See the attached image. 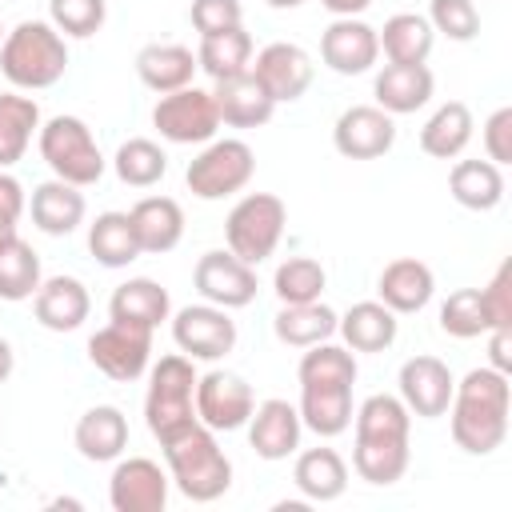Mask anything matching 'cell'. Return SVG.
Here are the masks:
<instances>
[{
	"label": "cell",
	"instance_id": "3",
	"mask_svg": "<svg viewBox=\"0 0 512 512\" xmlns=\"http://www.w3.org/2000/svg\"><path fill=\"white\" fill-rule=\"evenodd\" d=\"M0 72L20 92L52 88L68 72V44L48 20H20L0 40Z\"/></svg>",
	"mask_w": 512,
	"mask_h": 512
},
{
	"label": "cell",
	"instance_id": "11",
	"mask_svg": "<svg viewBox=\"0 0 512 512\" xmlns=\"http://www.w3.org/2000/svg\"><path fill=\"white\" fill-rule=\"evenodd\" d=\"M256 408L252 384L236 372L212 368L204 376H196V420L208 424L212 432H236L248 424Z\"/></svg>",
	"mask_w": 512,
	"mask_h": 512
},
{
	"label": "cell",
	"instance_id": "47",
	"mask_svg": "<svg viewBox=\"0 0 512 512\" xmlns=\"http://www.w3.org/2000/svg\"><path fill=\"white\" fill-rule=\"evenodd\" d=\"M480 292H484V304H488L492 328H512V260H504Z\"/></svg>",
	"mask_w": 512,
	"mask_h": 512
},
{
	"label": "cell",
	"instance_id": "19",
	"mask_svg": "<svg viewBox=\"0 0 512 512\" xmlns=\"http://www.w3.org/2000/svg\"><path fill=\"white\" fill-rule=\"evenodd\" d=\"M436 92V76L428 64H384L372 80V96L376 108H384L388 116H408L420 112Z\"/></svg>",
	"mask_w": 512,
	"mask_h": 512
},
{
	"label": "cell",
	"instance_id": "9",
	"mask_svg": "<svg viewBox=\"0 0 512 512\" xmlns=\"http://www.w3.org/2000/svg\"><path fill=\"white\" fill-rule=\"evenodd\" d=\"M88 360L120 384H132L148 372L152 364V328H136V324H120L108 320L104 328H96L88 336Z\"/></svg>",
	"mask_w": 512,
	"mask_h": 512
},
{
	"label": "cell",
	"instance_id": "37",
	"mask_svg": "<svg viewBox=\"0 0 512 512\" xmlns=\"http://www.w3.org/2000/svg\"><path fill=\"white\" fill-rule=\"evenodd\" d=\"M88 252L104 268H128L136 256H144L140 244H136V232H132L128 212H100L88 224Z\"/></svg>",
	"mask_w": 512,
	"mask_h": 512
},
{
	"label": "cell",
	"instance_id": "39",
	"mask_svg": "<svg viewBox=\"0 0 512 512\" xmlns=\"http://www.w3.org/2000/svg\"><path fill=\"white\" fill-rule=\"evenodd\" d=\"M40 256L28 240H8L0 248V300L8 304H20V300H32L36 288H40Z\"/></svg>",
	"mask_w": 512,
	"mask_h": 512
},
{
	"label": "cell",
	"instance_id": "45",
	"mask_svg": "<svg viewBox=\"0 0 512 512\" xmlns=\"http://www.w3.org/2000/svg\"><path fill=\"white\" fill-rule=\"evenodd\" d=\"M428 24L432 32L468 44L480 36V8L472 0H428Z\"/></svg>",
	"mask_w": 512,
	"mask_h": 512
},
{
	"label": "cell",
	"instance_id": "16",
	"mask_svg": "<svg viewBox=\"0 0 512 512\" xmlns=\"http://www.w3.org/2000/svg\"><path fill=\"white\" fill-rule=\"evenodd\" d=\"M320 60L336 76H364V72H372L376 60H380L376 28L364 24L360 16H336L324 28V36H320Z\"/></svg>",
	"mask_w": 512,
	"mask_h": 512
},
{
	"label": "cell",
	"instance_id": "31",
	"mask_svg": "<svg viewBox=\"0 0 512 512\" xmlns=\"http://www.w3.org/2000/svg\"><path fill=\"white\" fill-rule=\"evenodd\" d=\"M448 192L468 212H492L504 200V168L492 160H456L448 172Z\"/></svg>",
	"mask_w": 512,
	"mask_h": 512
},
{
	"label": "cell",
	"instance_id": "49",
	"mask_svg": "<svg viewBox=\"0 0 512 512\" xmlns=\"http://www.w3.org/2000/svg\"><path fill=\"white\" fill-rule=\"evenodd\" d=\"M24 208H28V196H24V184L8 172V168H0V216H8V220H20L24 216Z\"/></svg>",
	"mask_w": 512,
	"mask_h": 512
},
{
	"label": "cell",
	"instance_id": "20",
	"mask_svg": "<svg viewBox=\"0 0 512 512\" xmlns=\"http://www.w3.org/2000/svg\"><path fill=\"white\" fill-rule=\"evenodd\" d=\"M212 100H216L220 124H228V128H260V124H268L272 112H276V100H272L268 88L252 76V68L240 72V76L216 80Z\"/></svg>",
	"mask_w": 512,
	"mask_h": 512
},
{
	"label": "cell",
	"instance_id": "8",
	"mask_svg": "<svg viewBox=\"0 0 512 512\" xmlns=\"http://www.w3.org/2000/svg\"><path fill=\"white\" fill-rule=\"evenodd\" d=\"M152 128L168 140V144H208L220 132V112L212 92L188 84L176 92H164L152 108Z\"/></svg>",
	"mask_w": 512,
	"mask_h": 512
},
{
	"label": "cell",
	"instance_id": "36",
	"mask_svg": "<svg viewBox=\"0 0 512 512\" xmlns=\"http://www.w3.org/2000/svg\"><path fill=\"white\" fill-rule=\"evenodd\" d=\"M40 104L20 92H0V168L24 160L32 136L40 132Z\"/></svg>",
	"mask_w": 512,
	"mask_h": 512
},
{
	"label": "cell",
	"instance_id": "34",
	"mask_svg": "<svg viewBox=\"0 0 512 512\" xmlns=\"http://www.w3.org/2000/svg\"><path fill=\"white\" fill-rule=\"evenodd\" d=\"M412 464V448L408 440H380V436H356L352 444V468L360 480L388 488L396 484Z\"/></svg>",
	"mask_w": 512,
	"mask_h": 512
},
{
	"label": "cell",
	"instance_id": "25",
	"mask_svg": "<svg viewBox=\"0 0 512 512\" xmlns=\"http://www.w3.org/2000/svg\"><path fill=\"white\" fill-rule=\"evenodd\" d=\"M72 440H76V452L92 464L120 460L128 448V416L116 404H96L76 420Z\"/></svg>",
	"mask_w": 512,
	"mask_h": 512
},
{
	"label": "cell",
	"instance_id": "23",
	"mask_svg": "<svg viewBox=\"0 0 512 512\" xmlns=\"http://www.w3.org/2000/svg\"><path fill=\"white\" fill-rule=\"evenodd\" d=\"M28 212H32V224L44 232V236H72L80 224H84V192L68 180H44L32 188L28 196Z\"/></svg>",
	"mask_w": 512,
	"mask_h": 512
},
{
	"label": "cell",
	"instance_id": "26",
	"mask_svg": "<svg viewBox=\"0 0 512 512\" xmlns=\"http://www.w3.org/2000/svg\"><path fill=\"white\" fill-rule=\"evenodd\" d=\"M300 424L324 440L352 428V384H300Z\"/></svg>",
	"mask_w": 512,
	"mask_h": 512
},
{
	"label": "cell",
	"instance_id": "48",
	"mask_svg": "<svg viewBox=\"0 0 512 512\" xmlns=\"http://www.w3.org/2000/svg\"><path fill=\"white\" fill-rule=\"evenodd\" d=\"M484 156L492 164H512V108H496L488 120H484Z\"/></svg>",
	"mask_w": 512,
	"mask_h": 512
},
{
	"label": "cell",
	"instance_id": "27",
	"mask_svg": "<svg viewBox=\"0 0 512 512\" xmlns=\"http://www.w3.org/2000/svg\"><path fill=\"white\" fill-rule=\"evenodd\" d=\"M108 316L120 320V324H136V328H160L168 316H172V300H168V288L148 280V276H132L124 280L112 300H108Z\"/></svg>",
	"mask_w": 512,
	"mask_h": 512
},
{
	"label": "cell",
	"instance_id": "17",
	"mask_svg": "<svg viewBox=\"0 0 512 512\" xmlns=\"http://www.w3.org/2000/svg\"><path fill=\"white\" fill-rule=\"evenodd\" d=\"M252 76L268 88V96H272L276 104H292V100H300V96L308 92V84H312V76H316V64H312V56H308L300 44H292V40H272V44H264V48L256 52Z\"/></svg>",
	"mask_w": 512,
	"mask_h": 512
},
{
	"label": "cell",
	"instance_id": "28",
	"mask_svg": "<svg viewBox=\"0 0 512 512\" xmlns=\"http://www.w3.org/2000/svg\"><path fill=\"white\" fill-rule=\"evenodd\" d=\"M336 332L344 336V344L352 352H384L396 344V332H400V320L388 304L380 300H360L352 304L340 320H336Z\"/></svg>",
	"mask_w": 512,
	"mask_h": 512
},
{
	"label": "cell",
	"instance_id": "13",
	"mask_svg": "<svg viewBox=\"0 0 512 512\" xmlns=\"http://www.w3.org/2000/svg\"><path fill=\"white\" fill-rule=\"evenodd\" d=\"M396 384H400V400H404V408H408L412 416L436 420V416H444L448 404H452L456 376H452V368H448L440 356L420 352V356H408V360L400 364Z\"/></svg>",
	"mask_w": 512,
	"mask_h": 512
},
{
	"label": "cell",
	"instance_id": "42",
	"mask_svg": "<svg viewBox=\"0 0 512 512\" xmlns=\"http://www.w3.org/2000/svg\"><path fill=\"white\" fill-rule=\"evenodd\" d=\"M492 328V316H488V304H484V292L480 288H456L444 304H440V332L444 336H456V340H476Z\"/></svg>",
	"mask_w": 512,
	"mask_h": 512
},
{
	"label": "cell",
	"instance_id": "53",
	"mask_svg": "<svg viewBox=\"0 0 512 512\" xmlns=\"http://www.w3.org/2000/svg\"><path fill=\"white\" fill-rule=\"evenodd\" d=\"M16 224H20V220H8V216H0V248H4L8 240H16V236H20V232H16Z\"/></svg>",
	"mask_w": 512,
	"mask_h": 512
},
{
	"label": "cell",
	"instance_id": "6",
	"mask_svg": "<svg viewBox=\"0 0 512 512\" xmlns=\"http://www.w3.org/2000/svg\"><path fill=\"white\" fill-rule=\"evenodd\" d=\"M284 224H288V208L280 196L272 192H248L232 204L228 220H224V244L232 256H240L244 264H264L280 236H284Z\"/></svg>",
	"mask_w": 512,
	"mask_h": 512
},
{
	"label": "cell",
	"instance_id": "15",
	"mask_svg": "<svg viewBox=\"0 0 512 512\" xmlns=\"http://www.w3.org/2000/svg\"><path fill=\"white\" fill-rule=\"evenodd\" d=\"M332 144L344 160H376L396 144V116L376 104H352L332 124Z\"/></svg>",
	"mask_w": 512,
	"mask_h": 512
},
{
	"label": "cell",
	"instance_id": "10",
	"mask_svg": "<svg viewBox=\"0 0 512 512\" xmlns=\"http://www.w3.org/2000/svg\"><path fill=\"white\" fill-rule=\"evenodd\" d=\"M172 340L188 360H224L236 348V320L216 304H188L172 316Z\"/></svg>",
	"mask_w": 512,
	"mask_h": 512
},
{
	"label": "cell",
	"instance_id": "2",
	"mask_svg": "<svg viewBox=\"0 0 512 512\" xmlns=\"http://www.w3.org/2000/svg\"><path fill=\"white\" fill-rule=\"evenodd\" d=\"M160 448H164L168 480L192 504H212L232 488V460L224 456V448L208 424L196 420L188 432H180L176 440H168Z\"/></svg>",
	"mask_w": 512,
	"mask_h": 512
},
{
	"label": "cell",
	"instance_id": "52",
	"mask_svg": "<svg viewBox=\"0 0 512 512\" xmlns=\"http://www.w3.org/2000/svg\"><path fill=\"white\" fill-rule=\"evenodd\" d=\"M12 368H16V352H12V344L0 336V384L12 376Z\"/></svg>",
	"mask_w": 512,
	"mask_h": 512
},
{
	"label": "cell",
	"instance_id": "21",
	"mask_svg": "<svg viewBox=\"0 0 512 512\" xmlns=\"http://www.w3.org/2000/svg\"><path fill=\"white\" fill-rule=\"evenodd\" d=\"M32 312L48 332H76L92 312V296L76 276H48L32 296Z\"/></svg>",
	"mask_w": 512,
	"mask_h": 512
},
{
	"label": "cell",
	"instance_id": "32",
	"mask_svg": "<svg viewBox=\"0 0 512 512\" xmlns=\"http://www.w3.org/2000/svg\"><path fill=\"white\" fill-rule=\"evenodd\" d=\"M380 52L388 56V64H428L436 32L428 24V16L420 12H396L384 20V28H376Z\"/></svg>",
	"mask_w": 512,
	"mask_h": 512
},
{
	"label": "cell",
	"instance_id": "35",
	"mask_svg": "<svg viewBox=\"0 0 512 512\" xmlns=\"http://www.w3.org/2000/svg\"><path fill=\"white\" fill-rule=\"evenodd\" d=\"M336 312L324 304V300H308V304H280L276 320H272V332L280 344H292V348H308V344H320V340H332L336 336Z\"/></svg>",
	"mask_w": 512,
	"mask_h": 512
},
{
	"label": "cell",
	"instance_id": "24",
	"mask_svg": "<svg viewBox=\"0 0 512 512\" xmlns=\"http://www.w3.org/2000/svg\"><path fill=\"white\" fill-rule=\"evenodd\" d=\"M128 220H132L140 252L164 256V252H172L184 240V208L172 196H144V200H136Z\"/></svg>",
	"mask_w": 512,
	"mask_h": 512
},
{
	"label": "cell",
	"instance_id": "4",
	"mask_svg": "<svg viewBox=\"0 0 512 512\" xmlns=\"http://www.w3.org/2000/svg\"><path fill=\"white\" fill-rule=\"evenodd\" d=\"M144 424L160 444L176 440L196 424V360H188L184 352H172L148 368Z\"/></svg>",
	"mask_w": 512,
	"mask_h": 512
},
{
	"label": "cell",
	"instance_id": "1",
	"mask_svg": "<svg viewBox=\"0 0 512 512\" xmlns=\"http://www.w3.org/2000/svg\"><path fill=\"white\" fill-rule=\"evenodd\" d=\"M508 412H512V384L504 372L480 364L464 372L452 388L448 420H452V440L468 456H492L504 436H508Z\"/></svg>",
	"mask_w": 512,
	"mask_h": 512
},
{
	"label": "cell",
	"instance_id": "54",
	"mask_svg": "<svg viewBox=\"0 0 512 512\" xmlns=\"http://www.w3.org/2000/svg\"><path fill=\"white\" fill-rule=\"evenodd\" d=\"M268 8H276V12H288V8H300L304 0H264Z\"/></svg>",
	"mask_w": 512,
	"mask_h": 512
},
{
	"label": "cell",
	"instance_id": "30",
	"mask_svg": "<svg viewBox=\"0 0 512 512\" xmlns=\"http://www.w3.org/2000/svg\"><path fill=\"white\" fill-rule=\"evenodd\" d=\"M292 480L300 488L304 500L312 504H328V500H340L344 488H348V464L336 448H308L296 456V468H292Z\"/></svg>",
	"mask_w": 512,
	"mask_h": 512
},
{
	"label": "cell",
	"instance_id": "43",
	"mask_svg": "<svg viewBox=\"0 0 512 512\" xmlns=\"http://www.w3.org/2000/svg\"><path fill=\"white\" fill-rule=\"evenodd\" d=\"M328 284V272L320 260L312 256H288L276 276H272V292L280 296V304H308V300H320Z\"/></svg>",
	"mask_w": 512,
	"mask_h": 512
},
{
	"label": "cell",
	"instance_id": "5",
	"mask_svg": "<svg viewBox=\"0 0 512 512\" xmlns=\"http://www.w3.org/2000/svg\"><path fill=\"white\" fill-rule=\"evenodd\" d=\"M36 148H40V160L52 168L56 180H68L76 188H92L108 160L92 136V128L80 120V116H52L40 124L36 132Z\"/></svg>",
	"mask_w": 512,
	"mask_h": 512
},
{
	"label": "cell",
	"instance_id": "22",
	"mask_svg": "<svg viewBox=\"0 0 512 512\" xmlns=\"http://www.w3.org/2000/svg\"><path fill=\"white\" fill-rule=\"evenodd\" d=\"M436 292V276L424 260L416 256H400V260H388L384 272L376 276V296L380 304H388L396 316H408V312H420L428 308Z\"/></svg>",
	"mask_w": 512,
	"mask_h": 512
},
{
	"label": "cell",
	"instance_id": "51",
	"mask_svg": "<svg viewBox=\"0 0 512 512\" xmlns=\"http://www.w3.org/2000/svg\"><path fill=\"white\" fill-rule=\"evenodd\" d=\"M332 16H360V12H368L372 8V0H320Z\"/></svg>",
	"mask_w": 512,
	"mask_h": 512
},
{
	"label": "cell",
	"instance_id": "46",
	"mask_svg": "<svg viewBox=\"0 0 512 512\" xmlns=\"http://www.w3.org/2000/svg\"><path fill=\"white\" fill-rule=\"evenodd\" d=\"M188 16H192V28L200 36H216V32H228V28L244 24L240 0H192Z\"/></svg>",
	"mask_w": 512,
	"mask_h": 512
},
{
	"label": "cell",
	"instance_id": "7",
	"mask_svg": "<svg viewBox=\"0 0 512 512\" xmlns=\"http://www.w3.org/2000/svg\"><path fill=\"white\" fill-rule=\"evenodd\" d=\"M252 176H256V152L244 140L224 136V140H208L188 160L184 184L196 200H224V196L244 192L252 184Z\"/></svg>",
	"mask_w": 512,
	"mask_h": 512
},
{
	"label": "cell",
	"instance_id": "38",
	"mask_svg": "<svg viewBox=\"0 0 512 512\" xmlns=\"http://www.w3.org/2000/svg\"><path fill=\"white\" fill-rule=\"evenodd\" d=\"M196 68L208 72L212 80L248 72V68H252V36L244 32V24H236V28H228V32H216V36H200Z\"/></svg>",
	"mask_w": 512,
	"mask_h": 512
},
{
	"label": "cell",
	"instance_id": "14",
	"mask_svg": "<svg viewBox=\"0 0 512 512\" xmlns=\"http://www.w3.org/2000/svg\"><path fill=\"white\" fill-rule=\"evenodd\" d=\"M168 468H160L148 456H128L116 460L108 476V504L116 512H164L168 504Z\"/></svg>",
	"mask_w": 512,
	"mask_h": 512
},
{
	"label": "cell",
	"instance_id": "40",
	"mask_svg": "<svg viewBox=\"0 0 512 512\" xmlns=\"http://www.w3.org/2000/svg\"><path fill=\"white\" fill-rule=\"evenodd\" d=\"M112 168H116L120 184H128V188H152V184L164 180V172H168V156H164V148H160L156 140H148V136H132V140H124V144L116 148Z\"/></svg>",
	"mask_w": 512,
	"mask_h": 512
},
{
	"label": "cell",
	"instance_id": "41",
	"mask_svg": "<svg viewBox=\"0 0 512 512\" xmlns=\"http://www.w3.org/2000/svg\"><path fill=\"white\" fill-rule=\"evenodd\" d=\"M356 352L348 344H308V352L296 364V380L300 384H356Z\"/></svg>",
	"mask_w": 512,
	"mask_h": 512
},
{
	"label": "cell",
	"instance_id": "12",
	"mask_svg": "<svg viewBox=\"0 0 512 512\" xmlns=\"http://www.w3.org/2000/svg\"><path fill=\"white\" fill-rule=\"evenodd\" d=\"M192 284L196 292L216 304V308H248L256 300V268L244 264L240 256H232L228 248H212L196 260L192 268Z\"/></svg>",
	"mask_w": 512,
	"mask_h": 512
},
{
	"label": "cell",
	"instance_id": "33",
	"mask_svg": "<svg viewBox=\"0 0 512 512\" xmlns=\"http://www.w3.org/2000/svg\"><path fill=\"white\" fill-rule=\"evenodd\" d=\"M472 128H476L472 108H468L464 100H448V104H440V108L424 120V128H420V148H424L428 156H436V160H456V156L468 148Z\"/></svg>",
	"mask_w": 512,
	"mask_h": 512
},
{
	"label": "cell",
	"instance_id": "55",
	"mask_svg": "<svg viewBox=\"0 0 512 512\" xmlns=\"http://www.w3.org/2000/svg\"><path fill=\"white\" fill-rule=\"evenodd\" d=\"M0 40H4V24H0Z\"/></svg>",
	"mask_w": 512,
	"mask_h": 512
},
{
	"label": "cell",
	"instance_id": "29",
	"mask_svg": "<svg viewBox=\"0 0 512 512\" xmlns=\"http://www.w3.org/2000/svg\"><path fill=\"white\" fill-rule=\"evenodd\" d=\"M136 76L156 96L188 88L192 76H196V52L184 48V44H144L136 52Z\"/></svg>",
	"mask_w": 512,
	"mask_h": 512
},
{
	"label": "cell",
	"instance_id": "18",
	"mask_svg": "<svg viewBox=\"0 0 512 512\" xmlns=\"http://www.w3.org/2000/svg\"><path fill=\"white\" fill-rule=\"evenodd\" d=\"M300 412L296 404L272 396V400H260L248 416V444L260 460H288L296 448H300Z\"/></svg>",
	"mask_w": 512,
	"mask_h": 512
},
{
	"label": "cell",
	"instance_id": "50",
	"mask_svg": "<svg viewBox=\"0 0 512 512\" xmlns=\"http://www.w3.org/2000/svg\"><path fill=\"white\" fill-rule=\"evenodd\" d=\"M488 368L496 372H512V328H488Z\"/></svg>",
	"mask_w": 512,
	"mask_h": 512
},
{
	"label": "cell",
	"instance_id": "44",
	"mask_svg": "<svg viewBox=\"0 0 512 512\" xmlns=\"http://www.w3.org/2000/svg\"><path fill=\"white\" fill-rule=\"evenodd\" d=\"M108 4L104 0H48V24L68 40H88L104 28Z\"/></svg>",
	"mask_w": 512,
	"mask_h": 512
}]
</instances>
